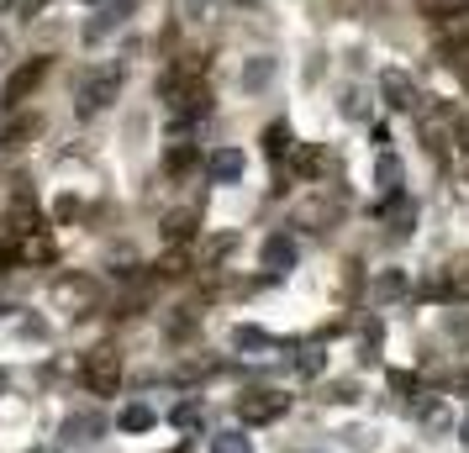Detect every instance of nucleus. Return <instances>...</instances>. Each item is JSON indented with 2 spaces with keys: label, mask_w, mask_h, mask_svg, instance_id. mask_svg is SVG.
Segmentation results:
<instances>
[{
  "label": "nucleus",
  "mask_w": 469,
  "mask_h": 453,
  "mask_svg": "<svg viewBox=\"0 0 469 453\" xmlns=\"http://www.w3.org/2000/svg\"><path fill=\"white\" fill-rule=\"evenodd\" d=\"M416 137L427 143V153H432L448 174H465L469 169V148H465L469 137H465V127H459V116H454V111H438V106H432V111H422V116H416Z\"/></svg>",
  "instance_id": "1"
},
{
  "label": "nucleus",
  "mask_w": 469,
  "mask_h": 453,
  "mask_svg": "<svg viewBox=\"0 0 469 453\" xmlns=\"http://www.w3.org/2000/svg\"><path fill=\"white\" fill-rule=\"evenodd\" d=\"M79 380H85V391H90V396H117V391H121V353L111 348V342L90 348V353H85V364H79Z\"/></svg>",
  "instance_id": "2"
},
{
  "label": "nucleus",
  "mask_w": 469,
  "mask_h": 453,
  "mask_svg": "<svg viewBox=\"0 0 469 453\" xmlns=\"http://www.w3.org/2000/svg\"><path fill=\"white\" fill-rule=\"evenodd\" d=\"M285 411H291V396L275 391V385H253V391L237 396V422H243V427H269V422H280Z\"/></svg>",
  "instance_id": "3"
},
{
  "label": "nucleus",
  "mask_w": 469,
  "mask_h": 453,
  "mask_svg": "<svg viewBox=\"0 0 469 453\" xmlns=\"http://www.w3.org/2000/svg\"><path fill=\"white\" fill-rule=\"evenodd\" d=\"M338 211H343V190H333V185H317L306 201H295L291 226H306V232H327V226L338 222Z\"/></svg>",
  "instance_id": "4"
},
{
  "label": "nucleus",
  "mask_w": 469,
  "mask_h": 453,
  "mask_svg": "<svg viewBox=\"0 0 469 453\" xmlns=\"http://www.w3.org/2000/svg\"><path fill=\"white\" fill-rule=\"evenodd\" d=\"M422 295L427 301H469V253L465 259H448L443 269H432L422 280Z\"/></svg>",
  "instance_id": "5"
},
{
  "label": "nucleus",
  "mask_w": 469,
  "mask_h": 453,
  "mask_svg": "<svg viewBox=\"0 0 469 453\" xmlns=\"http://www.w3.org/2000/svg\"><path fill=\"white\" fill-rule=\"evenodd\" d=\"M121 95V69H95L85 85H79V116H95V111H106L111 101Z\"/></svg>",
  "instance_id": "6"
},
{
  "label": "nucleus",
  "mask_w": 469,
  "mask_h": 453,
  "mask_svg": "<svg viewBox=\"0 0 469 453\" xmlns=\"http://www.w3.org/2000/svg\"><path fill=\"white\" fill-rule=\"evenodd\" d=\"M95 301H101V290H95V280H85V275H63V280H53V306H59V311L85 317V311H95Z\"/></svg>",
  "instance_id": "7"
},
{
  "label": "nucleus",
  "mask_w": 469,
  "mask_h": 453,
  "mask_svg": "<svg viewBox=\"0 0 469 453\" xmlns=\"http://www.w3.org/2000/svg\"><path fill=\"white\" fill-rule=\"evenodd\" d=\"M396 195H407V169H401L396 153H380L374 159V206H385Z\"/></svg>",
  "instance_id": "8"
},
{
  "label": "nucleus",
  "mask_w": 469,
  "mask_h": 453,
  "mask_svg": "<svg viewBox=\"0 0 469 453\" xmlns=\"http://www.w3.org/2000/svg\"><path fill=\"white\" fill-rule=\"evenodd\" d=\"M259 259H264V269H269V275H291L295 259H300V248H295L291 232H269V237H264V253H259Z\"/></svg>",
  "instance_id": "9"
},
{
  "label": "nucleus",
  "mask_w": 469,
  "mask_h": 453,
  "mask_svg": "<svg viewBox=\"0 0 469 453\" xmlns=\"http://www.w3.org/2000/svg\"><path fill=\"white\" fill-rule=\"evenodd\" d=\"M43 74H48V58H27V63L11 74V85H5V106H21V101L43 85Z\"/></svg>",
  "instance_id": "10"
},
{
  "label": "nucleus",
  "mask_w": 469,
  "mask_h": 453,
  "mask_svg": "<svg viewBox=\"0 0 469 453\" xmlns=\"http://www.w3.org/2000/svg\"><path fill=\"white\" fill-rule=\"evenodd\" d=\"M195 226H201V206H179V211H169V217L159 222V232H164L169 248H185V243L195 237Z\"/></svg>",
  "instance_id": "11"
},
{
  "label": "nucleus",
  "mask_w": 469,
  "mask_h": 453,
  "mask_svg": "<svg viewBox=\"0 0 469 453\" xmlns=\"http://www.w3.org/2000/svg\"><path fill=\"white\" fill-rule=\"evenodd\" d=\"M374 217H380V226H391V237H407L411 222H416V201H411V195H396V201L374 206Z\"/></svg>",
  "instance_id": "12"
},
{
  "label": "nucleus",
  "mask_w": 469,
  "mask_h": 453,
  "mask_svg": "<svg viewBox=\"0 0 469 453\" xmlns=\"http://www.w3.org/2000/svg\"><path fill=\"white\" fill-rule=\"evenodd\" d=\"M432 27H438V48L443 54H465L469 48V11H454V16H443Z\"/></svg>",
  "instance_id": "13"
},
{
  "label": "nucleus",
  "mask_w": 469,
  "mask_h": 453,
  "mask_svg": "<svg viewBox=\"0 0 469 453\" xmlns=\"http://www.w3.org/2000/svg\"><path fill=\"white\" fill-rule=\"evenodd\" d=\"M248 169V159H243V148H217L211 159H206V174L217 179V185H237Z\"/></svg>",
  "instance_id": "14"
},
{
  "label": "nucleus",
  "mask_w": 469,
  "mask_h": 453,
  "mask_svg": "<svg viewBox=\"0 0 469 453\" xmlns=\"http://www.w3.org/2000/svg\"><path fill=\"white\" fill-rule=\"evenodd\" d=\"M291 169L300 174V179H322V174L333 169V153L317 148V143H300V148L291 153Z\"/></svg>",
  "instance_id": "15"
},
{
  "label": "nucleus",
  "mask_w": 469,
  "mask_h": 453,
  "mask_svg": "<svg viewBox=\"0 0 469 453\" xmlns=\"http://www.w3.org/2000/svg\"><path fill=\"white\" fill-rule=\"evenodd\" d=\"M380 90L391 95V106H396V111H416V85H411L401 69H385V74H380Z\"/></svg>",
  "instance_id": "16"
},
{
  "label": "nucleus",
  "mask_w": 469,
  "mask_h": 453,
  "mask_svg": "<svg viewBox=\"0 0 469 453\" xmlns=\"http://www.w3.org/2000/svg\"><path fill=\"white\" fill-rule=\"evenodd\" d=\"M127 16H132V0H111V5H106V11H101V16H95L90 27H85V43H101L106 32H117Z\"/></svg>",
  "instance_id": "17"
},
{
  "label": "nucleus",
  "mask_w": 469,
  "mask_h": 453,
  "mask_svg": "<svg viewBox=\"0 0 469 453\" xmlns=\"http://www.w3.org/2000/svg\"><path fill=\"white\" fill-rule=\"evenodd\" d=\"M233 348L237 353H275V348H285V342L275 338V333H264V327H237Z\"/></svg>",
  "instance_id": "18"
},
{
  "label": "nucleus",
  "mask_w": 469,
  "mask_h": 453,
  "mask_svg": "<svg viewBox=\"0 0 469 453\" xmlns=\"http://www.w3.org/2000/svg\"><path fill=\"white\" fill-rule=\"evenodd\" d=\"M264 153H269L275 164L291 159V127H285V121H269V127H264Z\"/></svg>",
  "instance_id": "19"
},
{
  "label": "nucleus",
  "mask_w": 469,
  "mask_h": 453,
  "mask_svg": "<svg viewBox=\"0 0 469 453\" xmlns=\"http://www.w3.org/2000/svg\"><path fill=\"white\" fill-rule=\"evenodd\" d=\"M101 432H106L101 416H69V422H63V438H69V443H95Z\"/></svg>",
  "instance_id": "20"
},
{
  "label": "nucleus",
  "mask_w": 469,
  "mask_h": 453,
  "mask_svg": "<svg viewBox=\"0 0 469 453\" xmlns=\"http://www.w3.org/2000/svg\"><path fill=\"white\" fill-rule=\"evenodd\" d=\"M169 422H175L179 432H201L206 427V406L201 400H179L175 411H169Z\"/></svg>",
  "instance_id": "21"
},
{
  "label": "nucleus",
  "mask_w": 469,
  "mask_h": 453,
  "mask_svg": "<svg viewBox=\"0 0 469 453\" xmlns=\"http://www.w3.org/2000/svg\"><path fill=\"white\" fill-rule=\"evenodd\" d=\"M117 422H121V432H148V427H153L159 416H153V406H143V400H132V406L121 411Z\"/></svg>",
  "instance_id": "22"
},
{
  "label": "nucleus",
  "mask_w": 469,
  "mask_h": 453,
  "mask_svg": "<svg viewBox=\"0 0 469 453\" xmlns=\"http://www.w3.org/2000/svg\"><path fill=\"white\" fill-rule=\"evenodd\" d=\"M37 127H43L37 116H21V121H11V127L0 132V148H5V153H11V148H21V143H27V137L37 132Z\"/></svg>",
  "instance_id": "23"
},
{
  "label": "nucleus",
  "mask_w": 469,
  "mask_h": 453,
  "mask_svg": "<svg viewBox=\"0 0 469 453\" xmlns=\"http://www.w3.org/2000/svg\"><path fill=\"white\" fill-rule=\"evenodd\" d=\"M401 290H407L401 269H380V275H374V284H369V295H374V301H396Z\"/></svg>",
  "instance_id": "24"
},
{
  "label": "nucleus",
  "mask_w": 469,
  "mask_h": 453,
  "mask_svg": "<svg viewBox=\"0 0 469 453\" xmlns=\"http://www.w3.org/2000/svg\"><path fill=\"white\" fill-rule=\"evenodd\" d=\"M322 364H327V353H322L317 342H306V348H300V358H295V375H300V380H317V375H322Z\"/></svg>",
  "instance_id": "25"
},
{
  "label": "nucleus",
  "mask_w": 469,
  "mask_h": 453,
  "mask_svg": "<svg viewBox=\"0 0 469 453\" xmlns=\"http://www.w3.org/2000/svg\"><path fill=\"white\" fill-rule=\"evenodd\" d=\"M153 269H159L164 280H185V275H190V253H185V248H169V253H164Z\"/></svg>",
  "instance_id": "26"
},
{
  "label": "nucleus",
  "mask_w": 469,
  "mask_h": 453,
  "mask_svg": "<svg viewBox=\"0 0 469 453\" xmlns=\"http://www.w3.org/2000/svg\"><path fill=\"white\" fill-rule=\"evenodd\" d=\"M380 338H385V327L369 317V322H364V338H358V358H364V364H374V358H380Z\"/></svg>",
  "instance_id": "27"
},
{
  "label": "nucleus",
  "mask_w": 469,
  "mask_h": 453,
  "mask_svg": "<svg viewBox=\"0 0 469 453\" xmlns=\"http://www.w3.org/2000/svg\"><path fill=\"white\" fill-rule=\"evenodd\" d=\"M416 11H422L427 21H443V16H454V11H469V0H416Z\"/></svg>",
  "instance_id": "28"
},
{
  "label": "nucleus",
  "mask_w": 469,
  "mask_h": 453,
  "mask_svg": "<svg viewBox=\"0 0 469 453\" xmlns=\"http://www.w3.org/2000/svg\"><path fill=\"white\" fill-rule=\"evenodd\" d=\"M211 453H253V438H243V432H211Z\"/></svg>",
  "instance_id": "29"
},
{
  "label": "nucleus",
  "mask_w": 469,
  "mask_h": 453,
  "mask_svg": "<svg viewBox=\"0 0 469 453\" xmlns=\"http://www.w3.org/2000/svg\"><path fill=\"white\" fill-rule=\"evenodd\" d=\"M190 164H195V148H190V143H175V148L164 153V169L169 174H185Z\"/></svg>",
  "instance_id": "30"
},
{
  "label": "nucleus",
  "mask_w": 469,
  "mask_h": 453,
  "mask_svg": "<svg viewBox=\"0 0 469 453\" xmlns=\"http://www.w3.org/2000/svg\"><path fill=\"white\" fill-rule=\"evenodd\" d=\"M269 74H275V63H269V58H259V63H248V69H243V85H248V90H259V85H269Z\"/></svg>",
  "instance_id": "31"
},
{
  "label": "nucleus",
  "mask_w": 469,
  "mask_h": 453,
  "mask_svg": "<svg viewBox=\"0 0 469 453\" xmlns=\"http://www.w3.org/2000/svg\"><path fill=\"white\" fill-rule=\"evenodd\" d=\"M369 143H374L380 153H391V132H385V121H374V127H369Z\"/></svg>",
  "instance_id": "32"
},
{
  "label": "nucleus",
  "mask_w": 469,
  "mask_h": 453,
  "mask_svg": "<svg viewBox=\"0 0 469 453\" xmlns=\"http://www.w3.org/2000/svg\"><path fill=\"white\" fill-rule=\"evenodd\" d=\"M43 5H48V0H11V11H16V16H37Z\"/></svg>",
  "instance_id": "33"
},
{
  "label": "nucleus",
  "mask_w": 469,
  "mask_h": 453,
  "mask_svg": "<svg viewBox=\"0 0 469 453\" xmlns=\"http://www.w3.org/2000/svg\"><path fill=\"white\" fill-rule=\"evenodd\" d=\"M74 217H79V201H74V195H63V201H59V222H74Z\"/></svg>",
  "instance_id": "34"
},
{
  "label": "nucleus",
  "mask_w": 469,
  "mask_h": 453,
  "mask_svg": "<svg viewBox=\"0 0 469 453\" xmlns=\"http://www.w3.org/2000/svg\"><path fill=\"white\" fill-rule=\"evenodd\" d=\"M333 400H358V385H353V380H343V385H333Z\"/></svg>",
  "instance_id": "35"
},
{
  "label": "nucleus",
  "mask_w": 469,
  "mask_h": 453,
  "mask_svg": "<svg viewBox=\"0 0 469 453\" xmlns=\"http://www.w3.org/2000/svg\"><path fill=\"white\" fill-rule=\"evenodd\" d=\"M391 385H396L401 396H416V380H411V375H391Z\"/></svg>",
  "instance_id": "36"
},
{
  "label": "nucleus",
  "mask_w": 469,
  "mask_h": 453,
  "mask_svg": "<svg viewBox=\"0 0 469 453\" xmlns=\"http://www.w3.org/2000/svg\"><path fill=\"white\" fill-rule=\"evenodd\" d=\"M459 438H465V449H469V411L459 416Z\"/></svg>",
  "instance_id": "37"
},
{
  "label": "nucleus",
  "mask_w": 469,
  "mask_h": 453,
  "mask_svg": "<svg viewBox=\"0 0 469 453\" xmlns=\"http://www.w3.org/2000/svg\"><path fill=\"white\" fill-rule=\"evenodd\" d=\"M5 54H11V43H5V37H0V69H5Z\"/></svg>",
  "instance_id": "38"
},
{
  "label": "nucleus",
  "mask_w": 469,
  "mask_h": 453,
  "mask_svg": "<svg viewBox=\"0 0 469 453\" xmlns=\"http://www.w3.org/2000/svg\"><path fill=\"white\" fill-rule=\"evenodd\" d=\"M459 391H465V396H469V369H465V375H459Z\"/></svg>",
  "instance_id": "39"
},
{
  "label": "nucleus",
  "mask_w": 469,
  "mask_h": 453,
  "mask_svg": "<svg viewBox=\"0 0 469 453\" xmlns=\"http://www.w3.org/2000/svg\"><path fill=\"white\" fill-rule=\"evenodd\" d=\"M32 453H59V449H32Z\"/></svg>",
  "instance_id": "40"
},
{
  "label": "nucleus",
  "mask_w": 469,
  "mask_h": 453,
  "mask_svg": "<svg viewBox=\"0 0 469 453\" xmlns=\"http://www.w3.org/2000/svg\"><path fill=\"white\" fill-rule=\"evenodd\" d=\"M0 385H5V369H0Z\"/></svg>",
  "instance_id": "41"
},
{
  "label": "nucleus",
  "mask_w": 469,
  "mask_h": 453,
  "mask_svg": "<svg viewBox=\"0 0 469 453\" xmlns=\"http://www.w3.org/2000/svg\"><path fill=\"white\" fill-rule=\"evenodd\" d=\"M85 5H101V0H85Z\"/></svg>",
  "instance_id": "42"
},
{
  "label": "nucleus",
  "mask_w": 469,
  "mask_h": 453,
  "mask_svg": "<svg viewBox=\"0 0 469 453\" xmlns=\"http://www.w3.org/2000/svg\"><path fill=\"white\" fill-rule=\"evenodd\" d=\"M465 174H469V169H465Z\"/></svg>",
  "instance_id": "43"
}]
</instances>
